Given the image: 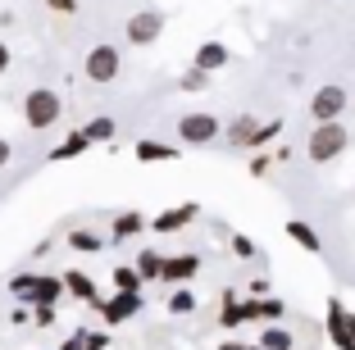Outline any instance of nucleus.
I'll use <instances>...</instances> for the list:
<instances>
[{"label": "nucleus", "instance_id": "nucleus-1", "mask_svg": "<svg viewBox=\"0 0 355 350\" xmlns=\"http://www.w3.org/2000/svg\"><path fill=\"white\" fill-rule=\"evenodd\" d=\"M351 146V132H346L342 119H328V123H314L310 141H305V155H310L314 164H333L337 155Z\"/></svg>", "mask_w": 355, "mask_h": 350}, {"label": "nucleus", "instance_id": "nucleus-2", "mask_svg": "<svg viewBox=\"0 0 355 350\" xmlns=\"http://www.w3.org/2000/svg\"><path fill=\"white\" fill-rule=\"evenodd\" d=\"M60 119H64L60 91H51V87H32L28 100H23V123H28L32 132H46V128H55Z\"/></svg>", "mask_w": 355, "mask_h": 350}, {"label": "nucleus", "instance_id": "nucleus-3", "mask_svg": "<svg viewBox=\"0 0 355 350\" xmlns=\"http://www.w3.org/2000/svg\"><path fill=\"white\" fill-rule=\"evenodd\" d=\"M219 137H223V119H214L205 110L178 119V141L182 146H209V141H219Z\"/></svg>", "mask_w": 355, "mask_h": 350}, {"label": "nucleus", "instance_id": "nucleus-4", "mask_svg": "<svg viewBox=\"0 0 355 350\" xmlns=\"http://www.w3.org/2000/svg\"><path fill=\"white\" fill-rule=\"evenodd\" d=\"M119 69H123V55H119V46H110V42L92 46V51H87V60H83L87 82H101V87H105V82H114Z\"/></svg>", "mask_w": 355, "mask_h": 350}, {"label": "nucleus", "instance_id": "nucleus-5", "mask_svg": "<svg viewBox=\"0 0 355 350\" xmlns=\"http://www.w3.org/2000/svg\"><path fill=\"white\" fill-rule=\"evenodd\" d=\"M123 37H128V46H137V51L155 46L159 37H164V14L159 10H137L132 19L123 23Z\"/></svg>", "mask_w": 355, "mask_h": 350}, {"label": "nucleus", "instance_id": "nucleus-6", "mask_svg": "<svg viewBox=\"0 0 355 350\" xmlns=\"http://www.w3.org/2000/svg\"><path fill=\"white\" fill-rule=\"evenodd\" d=\"M342 110H346V87H337V82H324L319 91L310 96V119H314V123L342 119Z\"/></svg>", "mask_w": 355, "mask_h": 350}, {"label": "nucleus", "instance_id": "nucleus-7", "mask_svg": "<svg viewBox=\"0 0 355 350\" xmlns=\"http://www.w3.org/2000/svg\"><path fill=\"white\" fill-rule=\"evenodd\" d=\"M92 309H101V319L114 328V323H128L141 309V291H119V296H110V300H96Z\"/></svg>", "mask_w": 355, "mask_h": 350}, {"label": "nucleus", "instance_id": "nucleus-8", "mask_svg": "<svg viewBox=\"0 0 355 350\" xmlns=\"http://www.w3.org/2000/svg\"><path fill=\"white\" fill-rule=\"evenodd\" d=\"M200 273V255H164V268H159V282H173V287H182V282H191Z\"/></svg>", "mask_w": 355, "mask_h": 350}, {"label": "nucleus", "instance_id": "nucleus-9", "mask_svg": "<svg viewBox=\"0 0 355 350\" xmlns=\"http://www.w3.org/2000/svg\"><path fill=\"white\" fill-rule=\"evenodd\" d=\"M223 137H228V146L246 150V146H255V141H260V123H255L251 114H241V119H232V123L223 128Z\"/></svg>", "mask_w": 355, "mask_h": 350}, {"label": "nucleus", "instance_id": "nucleus-10", "mask_svg": "<svg viewBox=\"0 0 355 350\" xmlns=\"http://www.w3.org/2000/svg\"><path fill=\"white\" fill-rule=\"evenodd\" d=\"M228 60H232V55H228V46H223V42H200L191 64H196V69H205V73H219Z\"/></svg>", "mask_w": 355, "mask_h": 350}, {"label": "nucleus", "instance_id": "nucleus-11", "mask_svg": "<svg viewBox=\"0 0 355 350\" xmlns=\"http://www.w3.org/2000/svg\"><path fill=\"white\" fill-rule=\"evenodd\" d=\"M132 155L141 159V164H164V159H178V146H168V141H150V137H141V141L132 146Z\"/></svg>", "mask_w": 355, "mask_h": 350}, {"label": "nucleus", "instance_id": "nucleus-12", "mask_svg": "<svg viewBox=\"0 0 355 350\" xmlns=\"http://www.w3.org/2000/svg\"><path fill=\"white\" fill-rule=\"evenodd\" d=\"M328 337H333L337 350H355L351 332H346V309L337 305V300H328Z\"/></svg>", "mask_w": 355, "mask_h": 350}, {"label": "nucleus", "instance_id": "nucleus-13", "mask_svg": "<svg viewBox=\"0 0 355 350\" xmlns=\"http://www.w3.org/2000/svg\"><path fill=\"white\" fill-rule=\"evenodd\" d=\"M287 237H292L301 250H310V255H319V250H324V237H319L305 218H287Z\"/></svg>", "mask_w": 355, "mask_h": 350}, {"label": "nucleus", "instance_id": "nucleus-14", "mask_svg": "<svg viewBox=\"0 0 355 350\" xmlns=\"http://www.w3.org/2000/svg\"><path fill=\"white\" fill-rule=\"evenodd\" d=\"M196 218V205H182V209H164V214H155V223H150V232H182V227Z\"/></svg>", "mask_w": 355, "mask_h": 350}, {"label": "nucleus", "instance_id": "nucleus-15", "mask_svg": "<svg viewBox=\"0 0 355 350\" xmlns=\"http://www.w3.org/2000/svg\"><path fill=\"white\" fill-rule=\"evenodd\" d=\"M60 296H64V278H42V273H37V282H32V291H28L32 305H55Z\"/></svg>", "mask_w": 355, "mask_h": 350}, {"label": "nucleus", "instance_id": "nucleus-16", "mask_svg": "<svg viewBox=\"0 0 355 350\" xmlns=\"http://www.w3.org/2000/svg\"><path fill=\"white\" fill-rule=\"evenodd\" d=\"M146 227V218L137 214V209H123V214H114V223H110V237L114 241H128V237H137Z\"/></svg>", "mask_w": 355, "mask_h": 350}, {"label": "nucleus", "instance_id": "nucleus-17", "mask_svg": "<svg viewBox=\"0 0 355 350\" xmlns=\"http://www.w3.org/2000/svg\"><path fill=\"white\" fill-rule=\"evenodd\" d=\"M64 291H69V296H78V300H87V305H96V300H101L87 273H64Z\"/></svg>", "mask_w": 355, "mask_h": 350}, {"label": "nucleus", "instance_id": "nucleus-18", "mask_svg": "<svg viewBox=\"0 0 355 350\" xmlns=\"http://www.w3.org/2000/svg\"><path fill=\"white\" fill-rule=\"evenodd\" d=\"M87 146H92V141H87V132H69V137H64V141L51 150V159H60V164H64V159H78Z\"/></svg>", "mask_w": 355, "mask_h": 350}, {"label": "nucleus", "instance_id": "nucleus-19", "mask_svg": "<svg viewBox=\"0 0 355 350\" xmlns=\"http://www.w3.org/2000/svg\"><path fill=\"white\" fill-rule=\"evenodd\" d=\"M260 346H264V350H296V337L282 328V323H273V328L260 332Z\"/></svg>", "mask_w": 355, "mask_h": 350}, {"label": "nucleus", "instance_id": "nucleus-20", "mask_svg": "<svg viewBox=\"0 0 355 350\" xmlns=\"http://www.w3.org/2000/svg\"><path fill=\"white\" fill-rule=\"evenodd\" d=\"M196 305H200V300H196V291H191L187 282L168 296V314H173V319H178V314H196Z\"/></svg>", "mask_w": 355, "mask_h": 350}, {"label": "nucleus", "instance_id": "nucleus-21", "mask_svg": "<svg viewBox=\"0 0 355 350\" xmlns=\"http://www.w3.org/2000/svg\"><path fill=\"white\" fill-rule=\"evenodd\" d=\"M110 346V337H105V332H73V337L64 341L60 350H105Z\"/></svg>", "mask_w": 355, "mask_h": 350}, {"label": "nucleus", "instance_id": "nucleus-22", "mask_svg": "<svg viewBox=\"0 0 355 350\" xmlns=\"http://www.w3.org/2000/svg\"><path fill=\"white\" fill-rule=\"evenodd\" d=\"M132 264H137V273H141V282H155L159 268H164V255H159V250H141Z\"/></svg>", "mask_w": 355, "mask_h": 350}, {"label": "nucleus", "instance_id": "nucleus-23", "mask_svg": "<svg viewBox=\"0 0 355 350\" xmlns=\"http://www.w3.org/2000/svg\"><path fill=\"white\" fill-rule=\"evenodd\" d=\"M214 82V73H205V69H196V64H191L187 73H182V78H178V87H182V91H205V87Z\"/></svg>", "mask_w": 355, "mask_h": 350}, {"label": "nucleus", "instance_id": "nucleus-24", "mask_svg": "<svg viewBox=\"0 0 355 350\" xmlns=\"http://www.w3.org/2000/svg\"><path fill=\"white\" fill-rule=\"evenodd\" d=\"M114 287L119 291H141V273H137V264H119L114 268Z\"/></svg>", "mask_w": 355, "mask_h": 350}, {"label": "nucleus", "instance_id": "nucleus-25", "mask_svg": "<svg viewBox=\"0 0 355 350\" xmlns=\"http://www.w3.org/2000/svg\"><path fill=\"white\" fill-rule=\"evenodd\" d=\"M83 132H87V141H114L119 128H114V119H92Z\"/></svg>", "mask_w": 355, "mask_h": 350}, {"label": "nucleus", "instance_id": "nucleus-26", "mask_svg": "<svg viewBox=\"0 0 355 350\" xmlns=\"http://www.w3.org/2000/svg\"><path fill=\"white\" fill-rule=\"evenodd\" d=\"M69 246L83 250V255H92V250L105 246V237H96V232H83V227H78V232H69Z\"/></svg>", "mask_w": 355, "mask_h": 350}, {"label": "nucleus", "instance_id": "nucleus-27", "mask_svg": "<svg viewBox=\"0 0 355 350\" xmlns=\"http://www.w3.org/2000/svg\"><path fill=\"white\" fill-rule=\"evenodd\" d=\"M32 282H37V273H14V278H10V291H14V296H19V300H28Z\"/></svg>", "mask_w": 355, "mask_h": 350}, {"label": "nucleus", "instance_id": "nucleus-28", "mask_svg": "<svg viewBox=\"0 0 355 350\" xmlns=\"http://www.w3.org/2000/svg\"><path fill=\"white\" fill-rule=\"evenodd\" d=\"M237 323H241V300L228 296V305H223V328H237Z\"/></svg>", "mask_w": 355, "mask_h": 350}, {"label": "nucleus", "instance_id": "nucleus-29", "mask_svg": "<svg viewBox=\"0 0 355 350\" xmlns=\"http://www.w3.org/2000/svg\"><path fill=\"white\" fill-rule=\"evenodd\" d=\"M260 319H282V300H260Z\"/></svg>", "mask_w": 355, "mask_h": 350}, {"label": "nucleus", "instance_id": "nucleus-30", "mask_svg": "<svg viewBox=\"0 0 355 350\" xmlns=\"http://www.w3.org/2000/svg\"><path fill=\"white\" fill-rule=\"evenodd\" d=\"M55 14H78V0H46Z\"/></svg>", "mask_w": 355, "mask_h": 350}, {"label": "nucleus", "instance_id": "nucleus-31", "mask_svg": "<svg viewBox=\"0 0 355 350\" xmlns=\"http://www.w3.org/2000/svg\"><path fill=\"white\" fill-rule=\"evenodd\" d=\"M232 250H237V255H255V241L251 237H232Z\"/></svg>", "mask_w": 355, "mask_h": 350}, {"label": "nucleus", "instance_id": "nucleus-32", "mask_svg": "<svg viewBox=\"0 0 355 350\" xmlns=\"http://www.w3.org/2000/svg\"><path fill=\"white\" fill-rule=\"evenodd\" d=\"M10 159H14V146L0 137V168H10Z\"/></svg>", "mask_w": 355, "mask_h": 350}, {"label": "nucleus", "instance_id": "nucleus-33", "mask_svg": "<svg viewBox=\"0 0 355 350\" xmlns=\"http://www.w3.org/2000/svg\"><path fill=\"white\" fill-rule=\"evenodd\" d=\"M55 319V305H37V323H42V328H46V323H51Z\"/></svg>", "mask_w": 355, "mask_h": 350}, {"label": "nucleus", "instance_id": "nucleus-34", "mask_svg": "<svg viewBox=\"0 0 355 350\" xmlns=\"http://www.w3.org/2000/svg\"><path fill=\"white\" fill-rule=\"evenodd\" d=\"M5 69H10V46L0 42V73H5Z\"/></svg>", "mask_w": 355, "mask_h": 350}, {"label": "nucleus", "instance_id": "nucleus-35", "mask_svg": "<svg viewBox=\"0 0 355 350\" xmlns=\"http://www.w3.org/2000/svg\"><path fill=\"white\" fill-rule=\"evenodd\" d=\"M246 350H264V346H246Z\"/></svg>", "mask_w": 355, "mask_h": 350}]
</instances>
